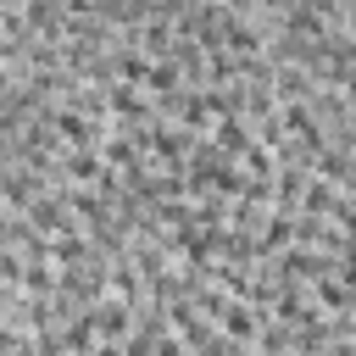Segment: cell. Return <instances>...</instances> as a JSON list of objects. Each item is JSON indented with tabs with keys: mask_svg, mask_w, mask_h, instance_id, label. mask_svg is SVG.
Returning a JSON list of instances; mask_svg holds the SVG:
<instances>
[{
	"mask_svg": "<svg viewBox=\"0 0 356 356\" xmlns=\"http://www.w3.org/2000/svg\"><path fill=\"white\" fill-rule=\"evenodd\" d=\"M56 128H61V134H67L72 145H95V128H89V122H83L78 111H56Z\"/></svg>",
	"mask_w": 356,
	"mask_h": 356,
	"instance_id": "6da1fadb",
	"label": "cell"
},
{
	"mask_svg": "<svg viewBox=\"0 0 356 356\" xmlns=\"http://www.w3.org/2000/svg\"><path fill=\"white\" fill-rule=\"evenodd\" d=\"M156 356H184V345H178V339H161V345H156Z\"/></svg>",
	"mask_w": 356,
	"mask_h": 356,
	"instance_id": "3957f363",
	"label": "cell"
},
{
	"mask_svg": "<svg viewBox=\"0 0 356 356\" xmlns=\"http://www.w3.org/2000/svg\"><path fill=\"white\" fill-rule=\"evenodd\" d=\"M95 328H100V334H122V328H128V317H122V306H117V300H106V306L95 312Z\"/></svg>",
	"mask_w": 356,
	"mask_h": 356,
	"instance_id": "7a4b0ae2",
	"label": "cell"
}]
</instances>
